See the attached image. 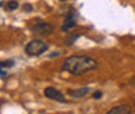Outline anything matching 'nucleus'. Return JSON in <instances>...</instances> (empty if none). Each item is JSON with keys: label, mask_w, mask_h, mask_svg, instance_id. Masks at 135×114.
Masks as SVG:
<instances>
[{"label": "nucleus", "mask_w": 135, "mask_h": 114, "mask_svg": "<svg viewBox=\"0 0 135 114\" xmlns=\"http://www.w3.org/2000/svg\"><path fill=\"white\" fill-rule=\"evenodd\" d=\"M130 113H131L130 106H127V105H118V106L112 108L107 114H130Z\"/></svg>", "instance_id": "obj_7"}, {"label": "nucleus", "mask_w": 135, "mask_h": 114, "mask_svg": "<svg viewBox=\"0 0 135 114\" xmlns=\"http://www.w3.org/2000/svg\"><path fill=\"white\" fill-rule=\"evenodd\" d=\"M44 96L47 98H51V100H55V101H60V102H66V98L64 97V95L56 90L55 87H47L44 90Z\"/></svg>", "instance_id": "obj_5"}, {"label": "nucleus", "mask_w": 135, "mask_h": 114, "mask_svg": "<svg viewBox=\"0 0 135 114\" xmlns=\"http://www.w3.org/2000/svg\"><path fill=\"white\" fill-rule=\"evenodd\" d=\"M77 19H78V13H77L74 9H70V12L66 14L65 22H64L61 30H62L64 33H68V31H70L71 29H74L75 25H77Z\"/></svg>", "instance_id": "obj_3"}, {"label": "nucleus", "mask_w": 135, "mask_h": 114, "mask_svg": "<svg viewBox=\"0 0 135 114\" xmlns=\"http://www.w3.org/2000/svg\"><path fill=\"white\" fill-rule=\"evenodd\" d=\"M98 61L88 56H70L62 62V70L73 75H83L98 69Z\"/></svg>", "instance_id": "obj_1"}, {"label": "nucleus", "mask_w": 135, "mask_h": 114, "mask_svg": "<svg viewBox=\"0 0 135 114\" xmlns=\"http://www.w3.org/2000/svg\"><path fill=\"white\" fill-rule=\"evenodd\" d=\"M0 77H1V79H5V77H7V71H4V69L0 70Z\"/></svg>", "instance_id": "obj_13"}, {"label": "nucleus", "mask_w": 135, "mask_h": 114, "mask_svg": "<svg viewBox=\"0 0 135 114\" xmlns=\"http://www.w3.org/2000/svg\"><path fill=\"white\" fill-rule=\"evenodd\" d=\"M59 54H60V52H53V53H52V54H51L50 57H51V58H53V57H55V56H59Z\"/></svg>", "instance_id": "obj_14"}, {"label": "nucleus", "mask_w": 135, "mask_h": 114, "mask_svg": "<svg viewBox=\"0 0 135 114\" xmlns=\"http://www.w3.org/2000/svg\"><path fill=\"white\" fill-rule=\"evenodd\" d=\"M60 1H66V0H60Z\"/></svg>", "instance_id": "obj_16"}, {"label": "nucleus", "mask_w": 135, "mask_h": 114, "mask_svg": "<svg viewBox=\"0 0 135 114\" xmlns=\"http://www.w3.org/2000/svg\"><path fill=\"white\" fill-rule=\"evenodd\" d=\"M15 65V61L13 60H8V61H1L0 62V66H1V69H4V67H8V66H13Z\"/></svg>", "instance_id": "obj_10"}, {"label": "nucleus", "mask_w": 135, "mask_h": 114, "mask_svg": "<svg viewBox=\"0 0 135 114\" xmlns=\"http://www.w3.org/2000/svg\"><path fill=\"white\" fill-rule=\"evenodd\" d=\"M48 49L47 44L43 42V40H39V39H34L31 42H29L25 47V52L26 54L29 56H40L42 53H44Z\"/></svg>", "instance_id": "obj_2"}, {"label": "nucleus", "mask_w": 135, "mask_h": 114, "mask_svg": "<svg viewBox=\"0 0 135 114\" xmlns=\"http://www.w3.org/2000/svg\"><path fill=\"white\" fill-rule=\"evenodd\" d=\"M31 31L36 35H50L53 33V26L50 23H44V22H39L35 26L31 27Z\"/></svg>", "instance_id": "obj_4"}, {"label": "nucleus", "mask_w": 135, "mask_h": 114, "mask_svg": "<svg viewBox=\"0 0 135 114\" xmlns=\"http://www.w3.org/2000/svg\"><path fill=\"white\" fill-rule=\"evenodd\" d=\"M8 11H16L17 8H18V3H17L16 0H11V1H8Z\"/></svg>", "instance_id": "obj_8"}, {"label": "nucleus", "mask_w": 135, "mask_h": 114, "mask_svg": "<svg viewBox=\"0 0 135 114\" xmlns=\"http://www.w3.org/2000/svg\"><path fill=\"white\" fill-rule=\"evenodd\" d=\"M79 36H81L79 34H73V35H70V36H68V38H66V40H65V42H66L68 44H71V43H73V42H74L75 39H78Z\"/></svg>", "instance_id": "obj_9"}, {"label": "nucleus", "mask_w": 135, "mask_h": 114, "mask_svg": "<svg viewBox=\"0 0 135 114\" xmlns=\"http://www.w3.org/2000/svg\"><path fill=\"white\" fill-rule=\"evenodd\" d=\"M92 96H94V98H96V100H98V98H100L101 96H103V93H101L100 91H96V92H95Z\"/></svg>", "instance_id": "obj_12"}, {"label": "nucleus", "mask_w": 135, "mask_h": 114, "mask_svg": "<svg viewBox=\"0 0 135 114\" xmlns=\"http://www.w3.org/2000/svg\"><path fill=\"white\" fill-rule=\"evenodd\" d=\"M23 11H25V12H31V11H33V7H31L30 4H25Z\"/></svg>", "instance_id": "obj_11"}, {"label": "nucleus", "mask_w": 135, "mask_h": 114, "mask_svg": "<svg viewBox=\"0 0 135 114\" xmlns=\"http://www.w3.org/2000/svg\"><path fill=\"white\" fill-rule=\"evenodd\" d=\"M88 92H90V88H88V87H82V88L70 90V91H69V95L74 98H81V97H84Z\"/></svg>", "instance_id": "obj_6"}, {"label": "nucleus", "mask_w": 135, "mask_h": 114, "mask_svg": "<svg viewBox=\"0 0 135 114\" xmlns=\"http://www.w3.org/2000/svg\"><path fill=\"white\" fill-rule=\"evenodd\" d=\"M130 84L135 87V77H134V78H131V81H130Z\"/></svg>", "instance_id": "obj_15"}, {"label": "nucleus", "mask_w": 135, "mask_h": 114, "mask_svg": "<svg viewBox=\"0 0 135 114\" xmlns=\"http://www.w3.org/2000/svg\"><path fill=\"white\" fill-rule=\"evenodd\" d=\"M134 105H135V98H134Z\"/></svg>", "instance_id": "obj_17"}]
</instances>
